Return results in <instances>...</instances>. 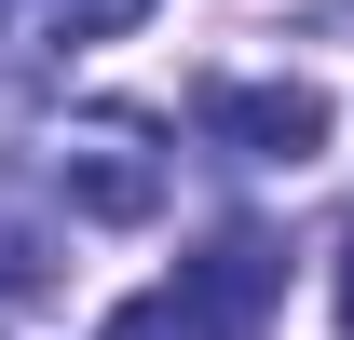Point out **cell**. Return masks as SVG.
I'll use <instances>...</instances> for the list:
<instances>
[{"mask_svg":"<svg viewBox=\"0 0 354 340\" xmlns=\"http://www.w3.org/2000/svg\"><path fill=\"white\" fill-rule=\"evenodd\" d=\"M14 14H28V0H0V41H14Z\"/></svg>","mask_w":354,"mask_h":340,"instance_id":"cell-7","label":"cell"},{"mask_svg":"<svg viewBox=\"0 0 354 340\" xmlns=\"http://www.w3.org/2000/svg\"><path fill=\"white\" fill-rule=\"evenodd\" d=\"M136 14H150V0H28V14H14V68H55V55H95V41H123Z\"/></svg>","mask_w":354,"mask_h":340,"instance_id":"cell-5","label":"cell"},{"mask_svg":"<svg viewBox=\"0 0 354 340\" xmlns=\"http://www.w3.org/2000/svg\"><path fill=\"white\" fill-rule=\"evenodd\" d=\"M41 177L68 191V218H95V232H150V218H164V191H177V164L150 150V123H136V109H82V123L41 150Z\"/></svg>","mask_w":354,"mask_h":340,"instance_id":"cell-2","label":"cell"},{"mask_svg":"<svg viewBox=\"0 0 354 340\" xmlns=\"http://www.w3.org/2000/svg\"><path fill=\"white\" fill-rule=\"evenodd\" d=\"M191 123L218 136L232 164H286V177H300L313 150H327V95H313V82H205Z\"/></svg>","mask_w":354,"mask_h":340,"instance_id":"cell-3","label":"cell"},{"mask_svg":"<svg viewBox=\"0 0 354 340\" xmlns=\"http://www.w3.org/2000/svg\"><path fill=\"white\" fill-rule=\"evenodd\" d=\"M55 272H68V191L41 177V150H0V313L55 299Z\"/></svg>","mask_w":354,"mask_h":340,"instance_id":"cell-4","label":"cell"},{"mask_svg":"<svg viewBox=\"0 0 354 340\" xmlns=\"http://www.w3.org/2000/svg\"><path fill=\"white\" fill-rule=\"evenodd\" d=\"M327 272H341V340H354V232H341V258H327Z\"/></svg>","mask_w":354,"mask_h":340,"instance_id":"cell-6","label":"cell"},{"mask_svg":"<svg viewBox=\"0 0 354 340\" xmlns=\"http://www.w3.org/2000/svg\"><path fill=\"white\" fill-rule=\"evenodd\" d=\"M272 286H286V245L272 232H245L232 218L205 258H177L150 299H123L95 340H259V313H272Z\"/></svg>","mask_w":354,"mask_h":340,"instance_id":"cell-1","label":"cell"}]
</instances>
